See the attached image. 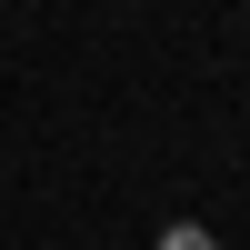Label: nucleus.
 <instances>
[{"label":"nucleus","mask_w":250,"mask_h":250,"mask_svg":"<svg viewBox=\"0 0 250 250\" xmlns=\"http://www.w3.org/2000/svg\"><path fill=\"white\" fill-rule=\"evenodd\" d=\"M160 250H220V240L200 230V220H170V230H160Z\"/></svg>","instance_id":"f257e3e1"}]
</instances>
